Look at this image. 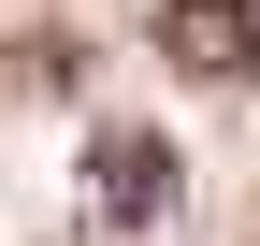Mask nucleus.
Returning <instances> with one entry per match:
<instances>
[{
  "label": "nucleus",
  "mask_w": 260,
  "mask_h": 246,
  "mask_svg": "<svg viewBox=\"0 0 260 246\" xmlns=\"http://www.w3.org/2000/svg\"><path fill=\"white\" fill-rule=\"evenodd\" d=\"M87 218H102V232H159V218H174V145L116 116V131L87 145Z\"/></svg>",
  "instance_id": "f257e3e1"
},
{
  "label": "nucleus",
  "mask_w": 260,
  "mask_h": 246,
  "mask_svg": "<svg viewBox=\"0 0 260 246\" xmlns=\"http://www.w3.org/2000/svg\"><path fill=\"white\" fill-rule=\"evenodd\" d=\"M159 58H174V73H203V87L260 73V0H159Z\"/></svg>",
  "instance_id": "f03ea898"
}]
</instances>
